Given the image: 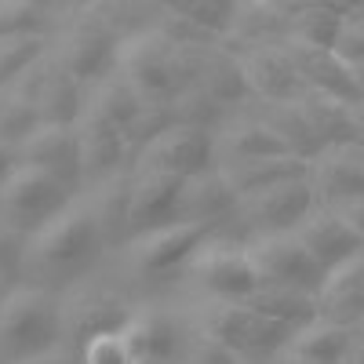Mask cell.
Returning <instances> with one entry per match:
<instances>
[{
    "label": "cell",
    "instance_id": "obj_27",
    "mask_svg": "<svg viewBox=\"0 0 364 364\" xmlns=\"http://www.w3.org/2000/svg\"><path fill=\"white\" fill-rule=\"evenodd\" d=\"M37 113H41V124H63V128H77L84 113V84L58 66L55 55L37 99Z\"/></svg>",
    "mask_w": 364,
    "mask_h": 364
},
{
    "label": "cell",
    "instance_id": "obj_14",
    "mask_svg": "<svg viewBox=\"0 0 364 364\" xmlns=\"http://www.w3.org/2000/svg\"><path fill=\"white\" fill-rule=\"evenodd\" d=\"M18 164L37 168V171L58 178L70 190L84 186L80 182V135H77V128L41 124L18 146Z\"/></svg>",
    "mask_w": 364,
    "mask_h": 364
},
{
    "label": "cell",
    "instance_id": "obj_13",
    "mask_svg": "<svg viewBox=\"0 0 364 364\" xmlns=\"http://www.w3.org/2000/svg\"><path fill=\"white\" fill-rule=\"evenodd\" d=\"M291 66L302 80L306 91H321V95H331V99H343L346 106L360 102V91H357V80H353V66L339 51L331 48H314V44H302V41H281Z\"/></svg>",
    "mask_w": 364,
    "mask_h": 364
},
{
    "label": "cell",
    "instance_id": "obj_24",
    "mask_svg": "<svg viewBox=\"0 0 364 364\" xmlns=\"http://www.w3.org/2000/svg\"><path fill=\"white\" fill-rule=\"evenodd\" d=\"M226 182L233 186L237 200L255 197L269 186H281V182H295V178H310V161L299 157H266V161H245V164H219Z\"/></svg>",
    "mask_w": 364,
    "mask_h": 364
},
{
    "label": "cell",
    "instance_id": "obj_53",
    "mask_svg": "<svg viewBox=\"0 0 364 364\" xmlns=\"http://www.w3.org/2000/svg\"><path fill=\"white\" fill-rule=\"evenodd\" d=\"M149 364H175V360H149Z\"/></svg>",
    "mask_w": 364,
    "mask_h": 364
},
{
    "label": "cell",
    "instance_id": "obj_26",
    "mask_svg": "<svg viewBox=\"0 0 364 364\" xmlns=\"http://www.w3.org/2000/svg\"><path fill=\"white\" fill-rule=\"evenodd\" d=\"M80 135V182L87 186H99L109 175L124 171L128 157V142L124 132H113V128H95V124H77Z\"/></svg>",
    "mask_w": 364,
    "mask_h": 364
},
{
    "label": "cell",
    "instance_id": "obj_7",
    "mask_svg": "<svg viewBox=\"0 0 364 364\" xmlns=\"http://www.w3.org/2000/svg\"><path fill=\"white\" fill-rule=\"evenodd\" d=\"M171 55L175 44L157 26L132 29L120 41L117 51V73L132 84L142 106H171L175 102V80H171Z\"/></svg>",
    "mask_w": 364,
    "mask_h": 364
},
{
    "label": "cell",
    "instance_id": "obj_11",
    "mask_svg": "<svg viewBox=\"0 0 364 364\" xmlns=\"http://www.w3.org/2000/svg\"><path fill=\"white\" fill-rule=\"evenodd\" d=\"M135 161H139L135 171H157V175L190 178V175H200L208 168H215V135L175 124L157 142H149Z\"/></svg>",
    "mask_w": 364,
    "mask_h": 364
},
{
    "label": "cell",
    "instance_id": "obj_28",
    "mask_svg": "<svg viewBox=\"0 0 364 364\" xmlns=\"http://www.w3.org/2000/svg\"><path fill=\"white\" fill-rule=\"evenodd\" d=\"M353 343V331L343 328V324H331V321H310L302 324L291 343L284 346L288 357H299V360H310V364H343L346 350Z\"/></svg>",
    "mask_w": 364,
    "mask_h": 364
},
{
    "label": "cell",
    "instance_id": "obj_54",
    "mask_svg": "<svg viewBox=\"0 0 364 364\" xmlns=\"http://www.w3.org/2000/svg\"><path fill=\"white\" fill-rule=\"evenodd\" d=\"M0 364H8V360H4V357H0Z\"/></svg>",
    "mask_w": 364,
    "mask_h": 364
},
{
    "label": "cell",
    "instance_id": "obj_30",
    "mask_svg": "<svg viewBox=\"0 0 364 364\" xmlns=\"http://www.w3.org/2000/svg\"><path fill=\"white\" fill-rule=\"evenodd\" d=\"M262 124L284 142V149L299 161H317L324 154V142L317 139V132L310 128L306 113L299 109V102H281V106H266L262 113Z\"/></svg>",
    "mask_w": 364,
    "mask_h": 364
},
{
    "label": "cell",
    "instance_id": "obj_8",
    "mask_svg": "<svg viewBox=\"0 0 364 364\" xmlns=\"http://www.w3.org/2000/svg\"><path fill=\"white\" fill-rule=\"evenodd\" d=\"M186 273L211 302H248L262 288L248 259V248L223 237H208L197 248V255L186 262Z\"/></svg>",
    "mask_w": 364,
    "mask_h": 364
},
{
    "label": "cell",
    "instance_id": "obj_22",
    "mask_svg": "<svg viewBox=\"0 0 364 364\" xmlns=\"http://www.w3.org/2000/svg\"><path fill=\"white\" fill-rule=\"evenodd\" d=\"M139 109H142V102H139V95L132 91V84L113 70L109 77H102L99 84H91V87H87L80 124H95V128L124 132L132 120H135Z\"/></svg>",
    "mask_w": 364,
    "mask_h": 364
},
{
    "label": "cell",
    "instance_id": "obj_33",
    "mask_svg": "<svg viewBox=\"0 0 364 364\" xmlns=\"http://www.w3.org/2000/svg\"><path fill=\"white\" fill-rule=\"evenodd\" d=\"M343 22H346V4H299L291 29H288V41L336 51L343 37Z\"/></svg>",
    "mask_w": 364,
    "mask_h": 364
},
{
    "label": "cell",
    "instance_id": "obj_50",
    "mask_svg": "<svg viewBox=\"0 0 364 364\" xmlns=\"http://www.w3.org/2000/svg\"><path fill=\"white\" fill-rule=\"evenodd\" d=\"M273 364H310V360H299V357H288V353H281V357H273Z\"/></svg>",
    "mask_w": 364,
    "mask_h": 364
},
{
    "label": "cell",
    "instance_id": "obj_25",
    "mask_svg": "<svg viewBox=\"0 0 364 364\" xmlns=\"http://www.w3.org/2000/svg\"><path fill=\"white\" fill-rule=\"evenodd\" d=\"M266 157H288V149L262 120H237L226 132H215V164H245Z\"/></svg>",
    "mask_w": 364,
    "mask_h": 364
},
{
    "label": "cell",
    "instance_id": "obj_39",
    "mask_svg": "<svg viewBox=\"0 0 364 364\" xmlns=\"http://www.w3.org/2000/svg\"><path fill=\"white\" fill-rule=\"evenodd\" d=\"M44 8L26 4V0H0V41L18 33H41Z\"/></svg>",
    "mask_w": 364,
    "mask_h": 364
},
{
    "label": "cell",
    "instance_id": "obj_52",
    "mask_svg": "<svg viewBox=\"0 0 364 364\" xmlns=\"http://www.w3.org/2000/svg\"><path fill=\"white\" fill-rule=\"evenodd\" d=\"M11 288H15V284H4V281H0V302H4V295H8Z\"/></svg>",
    "mask_w": 364,
    "mask_h": 364
},
{
    "label": "cell",
    "instance_id": "obj_5",
    "mask_svg": "<svg viewBox=\"0 0 364 364\" xmlns=\"http://www.w3.org/2000/svg\"><path fill=\"white\" fill-rule=\"evenodd\" d=\"M200 336L252 360V357H281L295 328L259 317L245 302H208V310L200 314Z\"/></svg>",
    "mask_w": 364,
    "mask_h": 364
},
{
    "label": "cell",
    "instance_id": "obj_37",
    "mask_svg": "<svg viewBox=\"0 0 364 364\" xmlns=\"http://www.w3.org/2000/svg\"><path fill=\"white\" fill-rule=\"evenodd\" d=\"M157 11H161V15H157L154 26L161 29V33H164L175 48H219V41L211 37L208 29H200L190 15H182L175 4H161Z\"/></svg>",
    "mask_w": 364,
    "mask_h": 364
},
{
    "label": "cell",
    "instance_id": "obj_18",
    "mask_svg": "<svg viewBox=\"0 0 364 364\" xmlns=\"http://www.w3.org/2000/svg\"><path fill=\"white\" fill-rule=\"evenodd\" d=\"M310 190L317 208H331V211L364 197V171L353 161L350 146H331L310 164Z\"/></svg>",
    "mask_w": 364,
    "mask_h": 364
},
{
    "label": "cell",
    "instance_id": "obj_45",
    "mask_svg": "<svg viewBox=\"0 0 364 364\" xmlns=\"http://www.w3.org/2000/svg\"><path fill=\"white\" fill-rule=\"evenodd\" d=\"M15 168H18V149H11V146L0 142V190H4V182L11 178Z\"/></svg>",
    "mask_w": 364,
    "mask_h": 364
},
{
    "label": "cell",
    "instance_id": "obj_2",
    "mask_svg": "<svg viewBox=\"0 0 364 364\" xmlns=\"http://www.w3.org/2000/svg\"><path fill=\"white\" fill-rule=\"evenodd\" d=\"M55 346H63L58 299L37 284H15L0 302V357L22 364Z\"/></svg>",
    "mask_w": 364,
    "mask_h": 364
},
{
    "label": "cell",
    "instance_id": "obj_38",
    "mask_svg": "<svg viewBox=\"0 0 364 364\" xmlns=\"http://www.w3.org/2000/svg\"><path fill=\"white\" fill-rule=\"evenodd\" d=\"M168 128H175V117H171V106H142L135 113V120L124 128V142H128V154H142L149 142H157Z\"/></svg>",
    "mask_w": 364,
    "mask_h": 364
},
{
    "label": "cell",
    "instance_id": "obj_23",
    "mask_svg": "<svg viewBox=\"0 0 364 364\" xmlns=\"http://www.w3.org/2000/svg\"><path fill=\"white\" fill-rule=\"evenodd\" d=\"M124 346L132 350V357L139 364H149V360H175V350H178V328H175V317L161 306H146V310H135L128 328L120 331Z\"/></svg>",
    "mask_w": 364,
    "mask_h": 364
},
{
    "label": "cell",
    "instance_id": "obj_10",
    "mask_svg": "<svg viewBox=\"0 0 364 364\" xmlns=\"http://www.w3.org/2000/svg\"><path fill=\"white\" fill-rule=\"evenodd\" d=\"M215 230L219 226H204V223H171L161 230H149L128 245L132 266L146 277H168V273L186 266L204 240L215 237Z\"/></svg>",
    "mask_w": 364,
    "mask_h": 364
},
{
    "label": "cell",
    "instance_id": "obj_41",
    "mask_svg": "<svg viewBox=\"0 0 364 364\" xmlns=\"http://www.w3.org/2000/svg\"><path fill=\"white\" fill-rule=\"evenodd\" d=\"M80 364H139V360L132 357V350L124 346L120 336H106V339H95L80 353Z\"/></svg>",
    "mask_w": 364,
    "mask_h": 364
},
{
    "label": "cell",
    "instance_id": "obj_36",
    "mask_svg": "<svg viewBox=\"0 0 364 364\" xmlns=\"http://www.w3.org/2000/svg\"><path fill=\"white\" fill-rule=\"evenodd\" d=\"M41 128V113H37V102H29L15 91H0V142L18 149L29 135Z\"/></svg>",
    "mask_w": 364,
    "mask_h": 364
},
{
    "label": "cell",
    "instance_id": "obj_16",
    "mask_svg": "<svg viewBox=\"0 0 364 364\" xmlns=\"http://www.w3.org/2000/svg\"><path fill=\"white\" fill-rule=\"evenodd\" d=\"M295 237L302 240V248H306L314 255V262L331 273V269H339L343 262H350L353 255H360V240L357 233L343 223L339 211H331V208H314L306 219H302V226L295 230Z\"/></svg>",
    "mask_w": 364,
    "mask_h": 364
},
{
    "label": "cell",
    "instance_id": "obj_20",
    "mask_svg": "<svg viewBox=\"0 0 364 364\" xmlns=\"http://www.w3.org/2000/svg\"><path fill=\"white\" fill-rule=\"evenodd\" d=\"M240 208L233 186L226 182L223 168H208L200 175H190L182 182V200H178V223H204V226H219L226 215Z\"/></svg>",
    "mask_w": 364,
    "mask_h": 364
},
{
    "label": "cell",
    "instance_id": "obj_43",
    "mask_svg": "<svg viewBox=\"0 0 364 364\" xmlns=\"http://www.w3.org/2000/svg\"><path fill=\"white\" fill-rule=\"evenodd\" d=\"M339 215H343V223H346V226L357 233L360 248H364V197H357V200L343 204V208H339Z\"/></svg>",
    "mask_w": 364,
    "mask_h": 364
},
{
    "label": "cell",
    "instance_id": "obj_3",
    "mask_svg": "<svg viewBox=\"0 0 364 364\" xmlns=\"http://www.w3.org/2000/svg\"><path fill=\"white\" fill-rule=\"evenodd\" d=\"M120 41H124V33L106 15V4H87V8H77V15L66 22L51 55L66 73H73L80 84L91 87L117 70Z\"/></svg>",
    "mask_w": 364,
    "mask_h": 364
},
{
    "label": "cell",
    "instance_id": "obj_42",
    "mask_svg": "<svg viewBox=\"0 0 364 364\" xmlns=\"http://www.w3.org/2000/svg\"><path fill=\"white\" fill-rule=\"evenodd\" d=\"M190 364H252V360L219 346V343H211V339H204V336H197L193 350H190Z\"/></svg>",
    "mask_w": 364,
    "mask_h": 364
},
{
    "label": "cell",
    "instance_id": "obj_17",
    "mask_svg": "<svg viewBox=\"0 0 364 364\" xmlns=\"http://www.w3.org/2000/svg\"><path fill=\"white\" fill-rule=\"evenodd\" d=\"M182 182L175 175H157V171H135L132 186V240L178 223V200H182Z\"/></svg>",
    "mask_w": 364,
    "mask_h": 364
},
{
    "label": "cell",
    "instance_id": "obj_29",
    "mask_svg": "<svg viewBox=\"0 0 364 364\" xmlns=\"http://www.w3.org/2000/svg\"><path fill=\"white\" fill-rule=\"evenodd\" d=\"M295 102H299L302 113H306L310 128L317 132V139L324 142V149H331V146H353L357 142L353 117H350V106L343 99L321 95V91H302Z\"/></svg>",
    "mask_w": 364,
    "mask_h": 364
},
{
    "label": "cell",
    "instance_id": "obj_34",
    "mask_svg": "<svg viewBox=\"0 0 364 364\" xmlns=\"http://www.w3.org/2000/svg\"><path fill=\"white\" fill-rule=\"evenodd\" d=\"M44 55H48V41H44V33L4 37V41H0V91L11 87L29 66L41 63Z\"/></svg>",
    "mask_w": 364,
    "mask_h": 364
},
{
    "label": "cell",
    "instance_id": "obj_21",
    "mask_svg": "<svg viewBox=\"0 0 364 364\" xmlns=\"http://www.w3.org/2000/svg\"><path fill=\"white\" fill-rule=\"evenodd\" d=\"M317 317L353 328L364 317V252L331 269L317 291Z\"/></svg>",
    "mask_w": 364,
    "mask_h": 364
},
{
    "label": "cell",
    "instance_id": "obj_46",
    "mask_svg": "<svg viewBox=\"0 0 364 364\" xmlns=\"http://www.w3.org/2000/svg\"><path fill=\"white\" fill-rule=\"evenodd\" d=\"M350 117H353V128H357V142H364V99L350 106Z\"/></svg>",
    "mask_w": 364,
    "mask_h": 364
},
{
    "label": "cell",
    "instance_id": "obj_48",
    "mask_svg": "<svg viewBox=\"0 0 364 364\" xmlns=\"http://www.w3.org/2000/svg\"><path fill=\"white\" fill-rule=\"evenodd\" d=\"M353 80H357V91H360V99H364V63L353 66Z\"/></svg>",
    "mask_w": 364,
    "mask_h": 364
},
{
    "label": "cell",
    "instance_id": "obj_12",
    "mask_svg": "<svg viewBox=\"0 0 364 364\" xmlns=\"http://www.w3.org/2000/svg\"><path fill=\"white\" fill-rule=\"evenodd\" d=\"M314 208L317 200L310 190V178H295V182L269 186L255 197H245L237 211L255 230V237H273V233H295Z\"/></svg>",
    "mask_w": 364,
    "mask_h": 364
},
{
    "label": "cell",
    "instance_id": "obj_49",
    "mask_svg": "<svg viewBox=\"0 0 364 364\" xmlns=\"http://www.w3.org/2000/svg\"><path fill=\"white\" fill-rule=\"evenodd\" d=\"M350 149H353V161H357V164H360V171H364V142H353Z\"/></svg>",
    "mask_w": 364,
    "mask_h": 364
},
{
    "label": "cell",
    "instance_id": "obj_6",
    "mask_svg": "<svg viewBox=\"0 0 364 364\" xmlns=\"http://www.w3.org/2000/svg\"><path fill=\"white\" fill-rule=\"evenodd\" d=\"M132 306L117 291L102 284H73L58 302V324H63V346L77 357L106 336H120L132 321Z\"/></svg>",
    "mask_w": 364,
    "mask_h": 364
},
{
    "label": "cell",
    "instance_id": "obj_19",
    "mask_svg": "<svg viewBox=\"0 0 364 364\" xmlns=\"http://www.w3.org/2000/svg\"><path fill=\"white\" fill-rule=\"evenodd\" d=\"M132 186H135V175L117 171L99 186H91L84 197L106 248L132 245Z\"/></svg>",
    "mask_w": 364,
    "mask_h": 364
},
{
    "label": "cell",
    "instance_id": "obj_40",
    "mask_svg": "<svg viewBox=\"0 0 364 364\" xmlns=\"http://www.w3.org/2000/svg\"><path fill=\"white\" fill-rule=\"evenodd\" d=\"M22 262H26V237L0 223V281L15 284V277H22Z\"/></svg>",
    "mask_w": 364,
    "mask_h": 364
},
{
    "label": "cell",
    "instance_id": "obj_32",
    "mask_svg": "<svg viewBox=\"0 0 364 364\" xmlns=\"http://www.w3.org/2000/svg\"><path fill=\"white\" fill-rule=\"evenodd\" d=\"M200 87L208 91L215 102H223L226 109L252 99L248 80H245V66H240V55L226 51V48H208L204 55V70H200Z\"/></svg>",
    "mask_w": 364,
    "mask_h": 364
},
{
    "label": "cell",
    "instance_id": "obj_4",
    "mask_svg": "<svg viewBox=\"0 0 364 364\" xmlns=\"http://www.w3.org/2000/svg\"><path fill=\"white\" fill-rule=\"evenodd\" d=\"M73 200H77V193L70 186H63L58 178L29 168V164H18L11 171V178L4 182V190H0V223L29 240L51 219L63 215Z\"/></svg>",
    "mask_w": 364,
    "mask_h": 364
},
{
    "label": "cell",
    "instance_id": "obj_35",
    "mask_svg": "<svg viewBox=\"0 0 364 364\" xmlns=\"http://www.w3.org/2000/svg\"><path fill=\"white\" fill-rule=\"evenodd\" d=\"M171 117H175V124H182V128H197V132H211V135H215V128L223 124V117H226V106L215 102L197 84L190 91H182V95H175Z\"/></svg>",
    "mask_w": 364,
    "mask_h": 364
},
{
    "label": "cell",
    "instance_id": "obj_44",
    "mask_svg": "<svg viewBox=\"0 0 364 364\" xmlns=\"http://www.w3.org/2000/svg\"><path fill=\"white\" fill-rule=\"evenodd\" d=\"M22 364H80V357L73 350H66V346H55V350H48V353H41L33 360H22Z\"/></svg>",
    "mask_w": 364,
    "mask_h": 364
},
{
    "label": "cell",
    "instance_id": "obj_1",
    "mask_svg": "<svg viewBox=\"0 0 364 364\" xmlns=\"http://www.w3.org/2000/svg\"><path fill=\"white\" fill-rule=\"evenodd\" d=\"M106 252L95 215L84 197H77L63 215L51 219L44 230H37L26 240V262L22 277H33L37 288L51 284H73L95 266V259Z\"/></svg>",
    "mask_w": 364,
    "mask_h": 364
},
{
    "label": "cell",
    "instance_id": "obj_31",
    "mask_svg": "<svg viewBox=\"0 0 364 364\" xmlns=\"http://www.w3.org/2000/svg\"><path fill=\"white\" fill-rule=\"evenodd\" d=\"M248 310H255L259 317L266 321H277V324H288V328H302L317 321V295H306V291H295V288H277V284H262L248 302Z\"/></svg>",
    "mask_w": 364,
    "mask_h": 364
},
{
    "label": "cell",
    "instance_id": "obj_15",
    "mask_svg": "<svg viewBox=\"0 0 364 364\" xmlns=\"http://www.w3.org/2000/svg\"><path fill=\"white\" fill-rule=\"evenodd\" d=\"M240 66H245V80L252 99H262L266 106H281V102H295L302 91V80L291 66V58L284 51V44H262L240 55Z\"/></svg>",
    "mask_w": 364,
    "mask_h": 364
},
{
    "label": "cell",
    "instance_id": "obj_47",
    "mask_svg": "<svg viewBox=\"0 0 364 364\" xmlns=\"http://www.w3.org/2000/svg\"><path fill=\"white\" fill-rule=\"evenodd\" d=\"M343 364H364V343H360V339H353V343H350V350H346Z\"/></svg>",
    "mask_w": 364,
    "mask_h": 364
},
{
    "label": "cell",
    "instance_id": "obj_9",
    "mask_svg": "<svg viewBox=\"0 0 364 364\" xmlns=\"http://www.w3.org/2000/svg\"><path fill=\"white\" fill-rule=\"evenodd\" d=\"M248 248V259L259 273L262 284H277V288H295L317 295L328 273L314 262V255L302 248V240L295 233H273V237H255Z\"/></svg>",
    "mask_w": 364,
    "mask_h": 364
},
{
    "label": "cell",
    "instance_id": "obj_51",
    "mask_svg": "<svg viewBox=\"0 0 364 364\" xmlns=\"http://www.w3.org/2000/svg\"><path fill=\"white\" fill-rule=\"evenodd\" d=\"M350 331H353V339H360V343H364V317H360V321H357Z\"/></svg>",
    "mask_w": 364,
    "mask_h": 364
}]
</instances>
